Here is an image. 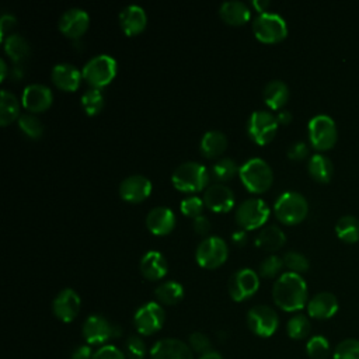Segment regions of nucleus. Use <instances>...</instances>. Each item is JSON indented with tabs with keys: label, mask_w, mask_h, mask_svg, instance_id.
Segmentation results:
<instances>
[{
	"label": "nucleus",
	"mask_w": 359,
	"mask_h": 359,
	"mask_svg": "<svg viewBox=\"0 0 359 359\" xmlns=\"http://www.w3.org/2000/svg\"><path fill=\"white\" fill-rule=\"evenodd\" d=\"M275 304L285 311H299L307 304V285L302 275L283 272L272 286Z\"/></svg>",
	"instance_id": "nucleus-1"
},
{
	"label": "nucleus",
	"mask_w": 359,
	"mask_h": 359,
	"mask_svg": "<svg viewBox=\"0 0 359 359\" xmlns=\"http://www.w3.org/2000/svg\"><path fill=\"white\" fill-rule=\"evenodd\" d=\"M210 172L198 161H184L171 174V182L175 189L187 194L198 192L209 184Z\"/></svg>",
	"instance_id": "nucleus-2"
},
{
	"label": "nucleus",
	"mask_w": 359,
	"mask_h": 359,
	"mask_svg": "<svg viewBox=\"0 0 359 359\" xmlns=\"http://www.w3.org/2000/svg\"><path fill=\"white\" fill-rule=\"evenodd\" d=\"M238 175L243 185L252 194L268 191L273 182L271 165L261 157H251L238 168Z\"/></svg>",
	"instance_id": "nucleus-3"
},
{
	"label": "nucleus",
	"mask_w": 359,
	"mask_h": 359,
	"mask_svg": "<svg viewBox=\"0 0 359 359\" xmlns=\"http://www.w3.org/2000/svg\"><path fill=\"white\" fill-rule=\"evenodd\" d=\"M275 216L283 224H297L309 213L307 199L296 191H285L278 196L273 205Z\"/></svg>",
	"instance_id": "nucleus-4"
},
{
	"label": "nucleus",
	"mask_w": 359,
	"mask_h": 359,
	"mask_svg": "<svg viewBox=\"0 0 359 359\" xmlns=\"http://www.w3.org/2000/svg\"><path fill=\"white\" fill-rule=\"evenodd\" d=\"M116 60L105 53L95 55L86 62L81 69L83 79L94 88H102L109 84L116 74Z\"/></svg>",
	"instance_id": "nucleus-5"
},
{
	"label": "nucleus",
	"mask_w": 359,
	"mask_h": 359,
	"mask_svg": "<svg viewBox=\"0 0 359 359\" xmlns=\"http://www.w3.org/2000/svg\"><path fill=\"white\" fill-rule=\"evenodd\" d=\"M252 32L255 38L264 43H276L286 38L287 24L279 14L265 11L254 18Z\"/></svg>",
	"instance_id": "nucleus-6"
},
{
	"label": "nucleus",
	"mask_w": 359,
	"mask_h": 359,
	"mask_svg": "<svg viewBox=\"0 0 359 359\" xmlns=\"http://www.w3.org/2000/svg\"><path fill=\"white\" fill-rule=\"evenodd\" d=\"M309 140L310 144L318 150L325 151L335 146L338 139V130L334 119L328 115L320 114L309 121Z\"/></svg>",
	"instance_id": "nucleus-7"
},
{
	"label": "nucleus",
	"mask_w": 359,
	"mask_h": 359,
	"mask_svg": "<svg viewBox=\"0 0 359 359\" xmlns=\"http://www.w3.org/2000/svg\"><path fill=\"white\" fill-rule=\"evenodd\" d=\"M83 338L91 345H104L107 341L119 338L122 330L101 314H91L86 318L81 327Z\"/></svg>",
	"instance_id": "nucleus-8"
},
{
	"label": "nucleus",
	"mask_w": 359,
	"mask_h": 359,
	"mask_svg": "<svg viewBox=\"0 0 359 359\" xmlns=\"http://www.w3.org/2000/svg\"><path fill=\"white\" fill-rule=\"evenodd\" d=\"M229 257V247L219 236L205 237L195 250V258L199 266L206 269L219 268Z\"/></svg>",
	"instance_id": "nucleus-9"
},
{
	"label": "nucleus",
	"mask_w": 359,
	"mask_h": 359,
	"mask_svg": "<svg viewBox=\"0 0 359 359\" xmlns=\"http://www.w3.org/2000/svg\"><path fill=\"white\" fill-rule=\"evenodd\" d=\"M234 217L243 230H255L266 223L269 208L261 198H248L238 203Z\"/></svg>",
	"instance_id": "nucleus-10"
},
{
	"label": "nucleus",
	"mask_w": 359,
	"mask_h": 359,
	"mask_svg": "<svg viewBox=\"0 0 359 359\" xmlns=\"http://www.w3.org/2000/svg\"><path fill=\"white\" fill-rule=\"evenodd\" d=\"M278 125L276 116L269 111H254L247 119V133L254 143L262 146L275 137Z\"/></svg>",
	"instance_id": "nucleus-11"
},
{
	"label": "nucleus",
	"mask_w": 359,
	"mask_h": 359,
	"mask_svg": "<svg viewBox=\"0 0 359 359\" xmlns=\"http://www.w3.org/2000/svg\"><path fill=\"white\" fill-rule=\"evenodd\" d=\"M165 321V311L163 306L157 302H147L142 304L135 316L133 324L139 334L142 335H153L154 332L160 331Z\"/></svg>",
	"instance_id": "nucleus-12"
},
{
	"label": "nucleus",
	"mask_w": 359,
	"mask_h": 359,
	"mask_svg": "<svg viewBox=\"0 0 359 359\" xmlns=\"http://www.w3.org/2000/svg\"><path fill=\"white\" fill-rule=\"evenodd\" d=\"M247 324L252 334L261 338H268L278 330L279 317L272 307L266 304H257L248 310Z\"/></svg>",
	"instance_id": "nucleus-13"
},
{
	"label": "nucleus",
	"mask_w": 359,
	"mask_h": 359,
	"mask_svg": "<svg viewBox=\"0 0 359 359\" xmlns=\"http://www.w3.org/2000/svg\"><path fill=\"white\" fill-rule=\"evenodd\" d=\"M259 287L258 273L251 268H241L236 271L227 283L229 294L234 302H243L255 294Z\"/></svg>",
	"instance_id": "nucleus-14"
},
{
	"label": "nucleus",
	"mask_w": 359,
	"mask_h": 359,
	"mask_svg": "<svg viewBox=\"0 0 359 359\" xmlns=\"http://www.w3.org/2000/svg\"><path fill=\"white\" fill-rule=\"evenodd\" d=\"M90 24V15L80 7H72L66 10L57 22V27L63 35L72 39H80L87 31Z\"/></svg>",
	"instance_id": "nucleus-15"
},
{
	"label": "nucleus",
	"mask_w": 359,
	"mask_h": 359,
	"mask_svg": "<svg viewBox=\"0 0 359 359\" xmlns=\"http://www.w3.org/2000/svg\"><path fill=\"white\" fill-rule=\"evenodd\" d=\"M151 181L142 174H132L119 184V196L130 203H139L151 194Z\"/></svg>",
	"instance_id": "nucleus-16"
},
{
	"label": "nucleus",
	"mask_w": 359,
	"mask_h": 359,
	"mask_svg": "<svg viewBox=\"0 0 359 359\" xmlns=\"http://www.w3.org/2000/svg\"><path fill=\"white\" fill-rule=\"evenodd\" d=\"M80 296L70 287L62 289L52 302L53 314L63 323H72L80 311Z\"/></svg>",
	"instance_id": "nucleus-17"
},
{
	"label": "nucleus",
	"mask_w": 359,
	"mask_h": 359,
	"mask_svg": "<svg viewBox=\"0 0 359 359\" xmlns=\"http://www.w3.org/2000/svg\"><path fill=\"white\" fill-rule=\"evenodd\" d=\"M21 101L24 108L31 114L42 112L50 107L53 101V94L48 86L41 83H32L24 88Z\"/></svg>",
	"instance_id": "nucleus-18"
},
{
	"label": "nucleus",
	"mask_w": 359,
	"mask_h": 359,
	"mask_svg": "<svg viewBox=\"0 0 359 359\" xmlns=\"http://www.w3.org/2000/svg\"><path fill=\"white\" fill-rule=\"evenodd\" d=\"M203 203L212 212L224 213V212H229L233 209L234 194L227 185H224L222 182H215L205 189Z\"/></svg>",
	"instance_id": "nucleus-19"
},
{
	"label": "nucleus",
	"mask_w": 359,
	"mask_h": 359,
	"mask_svg": "<svg viewBox=\"0 0 359 359\" xmlns=\"http://www.w3.org/2000/svg\"><path fill=\"white\" fill-rule=\"evenodd\" d=\"M150 359H194V356L188 344L177 338H164L151 346Z\"/></svg>",
	"instance_id": "nucleus-20"
},
{
	"label": "nucleus",
	"mask_w": 359,
	"mask_h": 359,
	"mask_svg": "<svg viewBox=\"0 0 359 359\" xmlns=\"http://www.w3.org/2000/svg\"><path fill=\"white\" fill-rule=\"evenodd\" d=\"M50 77L53 84L63 91H76L81 83L83 73L72 63H57L52 67Z\"/></svg>",
	"instance_id": "nucleus-21"
},
{
	"label": "nucleus",
	"mask_w": 359,
	"mask_h": 359,
	"mask_svg": "<svg viewBox=\"0 0 359 359\" xmlns=\"http://www.w3.org/2000/svg\"><path fill=\"white\" fill-rule=\"evenodd\" d=\"M147 229L156 236H165L175 226V215L167 206H154L146 216Z\"/></svg>",
	"instance_id": "nucleus-22"
},
{
	"label": "nucleus",
	"mask_w": 359,
	"mask_h": 359,
	"mask_svg": "<svg viewBox=\"0 0 359 359\" xmlns=\"http://www.w3.org/2000/svg\"><path fill=\"white\" fill-rule=\"evenodd\" d=\"M147 24V15L143 7L137 4H129L119 13V25L128 36L140 34Z\"/></svg>",
	"instance_id": "nucleus-23"
},
{
	"label": "nucleus",
	"mask_w": 359,
	"mask_h": 359,
	"mask_svg": "<svg viewBox=\"0 0 359 359\" xmlns=\"http://www.w3.org/2000/svg\"><path fill=\"white\" fill-rule=\"evenodd\" d=\"M338 311V300L330 292H320L307 302V313L311 318L327 320Z\"/></svg>",
	"instance_id": "nucleus-24"
},
{
	"label": "nucleus",
	"mask_w": 359,
	"mask_h": 359,
	"mask_svg": "<svg viewBox=\"0 0 359 359\" xmlns=\"http://www.w3.org/2000/svg\"><path fill=\"white\" fill-rule=\"evenodd\" d=\"M140 272L149 280H158L165 276L168 264L160 251H147L140 259Z\"/></svg>",
	"instance_id": "nucleus-25"
},
{
	"label": "nucleus",
	"mask_w": 359,
	"mask_h": 359,
	"mask_svg": "<svg viewBox=\"0 0 359 359\" xmlns=\"http://www.w3.org/2000/svg\"><path fill=\"white\" fill-rule=\"evenodd\" d=\"M219 15L229 25H243L250 20L251 11L241 0H227L220 4Z\"/></svg>",
	"instance_id": "nucleus-26"
},
{
	"label": "nucleus",
	"mask_w": 359,
	"mask_h": 359,
	"mask_svg": "<svg viewBox=\"0 0 359 359\" xmlns=\"http://www.w3.org/2000/svg\"><path fill=\"white\" fill-rule=\"evenodd\" d=\"M262 95L269 108L280 111L289 100V87L282 80H271L265 84Z\"/></svg>",
	"instance_id": "nucleus-27"
},
{
	"label": "nucleus",
	"mask_w": 359,
	"mask_h": 359,
	"mask_svg": "<svg viewBox=\"0 0 359 359\" xmlns=\"http://www.w3.org/2000/svg\"><path fill=\"white\" fill-rule=\"evenodd\" d=\"M227 147V137L219 129H210L201 139V151L206 158L219 157Z\"/></svg>",
	"instance_id": "nucleus-28"
},
{
	"label": "nucleus",
	"mask_w": 359,
	"mask_h": 359,
	"mask_svg": "<svg viewBox=\"0 0 359 359\" xmlns=\"http://www.w3.org/2000/svg\"><path fill=\"white\" fill-rule=\"evenodd\" d=\"M286 243V236L276 224H268L255 237V245L265 251H276Z\"/></svg>",
	"instance_id": "nucleus-29"
},
{
	"label": "nucleus",
	"mask_w": 359,
	"mask_h": 359,
	"mask_svg": "<svg viewBox=\"0 0 359 359\" xmlns=\"http://www.w3.org/2000/svg\"><path fill=\"white\" fill-rule=\"evenodd\" d=\"M3 42H4V50L7 56L17 65L22 63L31 53L29 42L21 34L13 32Z\"/></svg>",
	"instance_id": "nucleus-30"
},
{
	"label": "nucleus",
	"mask_w": 359,
	"mask_h": 359,
	"mask_svg": "<svg viewBox=\"0 0 359 359\" xmlns=\"http://www.w3.org/2000/svg\"><path fill=\"white\" fill-rule=\"evenodd\" d=\"M307 171L310 174V177L317 181V182H321V184H325L331 180L332 177V172H334V164L332 161L321 154V153H317V154H313L310 158H309V163H307Z\"/></svg>",
	"instance_id": "nucleus-31"
},
{
	"label": "nucleus",
	"mask_w": 359,
	"mask_h": 359,
	"mask_svg": "<svg viewBox=\"0 0 359 359\" xmlns=\"http://www.w3.org/2000/svg\"><path fill=\"white\" fill-rule=\"evenodd\" d=\"M154 296L158 303L165 306H174L182 300L184 287L177 280H165L154 289Z\"/></svg>",
	"instance_id": "nucleus-32"
},
{
	"label": "nucleus",
	"mask_w": 359,
	"mask_h": 359,
	"mask_svg": "<svg viewBox=\"0 0 359 359\" xmlns=\"http://www.w3.org/2000/svg\"><path fill=\"white\" fill-rule=\"evenodd\" d=\"M20 102L17 97L8 90L0 91V123L1 126L10 125L20 118Z\"/></svg>",
	"instance_id": "nucleus-33"
},
{
	"label": "nucleus",
	"mask_w": 359,
	"mask_h": 359,
	"mask_svg": "<svg viewBox=\"0 0 359 359\" xmlns=\"http://www.w3.org/2000/svg\"><path fill=\"white\" fill-rule=\"evenodd\" d=\"M335 233L337 237L344 243H356L359 240V220L351 215L339 217L335 224Z\"/></svg>",
	"instance_id": "nucleus-34"
},
{
	"label": "nucleus",
	"mask_w": 359,
	"mask_h": 359,
	"mask_svg": "<svg viewBox=\"0 0 359 359\" xmlns=\"http://www.w3.org/2000/svg\"><path fill=\"white\" fill-rule=\"evenodd\" d=\"M237 163L230 157H220L216 160L210 168V175L216 180V182L224 184L226 181L231 180L234 174L238 171Z\"/></svg>",
	"instance_id": "nucleus-35"
},
{
	"label": "nucleus",
	"mask_w": 359,
	"mask_h": 359,
	"mask_svg": "<svg viewBox=\"0 0 359 359\" xmlns=\"http://www.w3.org/2000/svg\"><path fill=\"white\" fill-rule=\"evenodd\" d=\"M17 123L20 130L29 139H39L43 135V123L35 114H21Z\"/></svg>",
	"instance_id": "nucleus-36"
},
{
	"label": "nucleus",
	"mask_w": 359,
	"mask_h": 359,
	"mask_svg": "<svg viewBox=\"0 0 359 359\" xmlns=\"http://www.w3.org/2000/svg\"><path fill=\"white\" fill-rule=\"evenodd\" d=\"M81 107L84 112L90 116L97 115L104 108V95L101 93V88H88L81 95Z\"/></svg>",
	"instance_id": "nucleus-37"
},
{
	"label": "nucleus",
	"mask_w": 359,
	"mask_h": 359,
	"mask_svg": "<svg viewBox=\"0 0 359 359\" xmlns=\"http://www.w3.org/2000/svg\"><path fill=\"white\" fill-rule=\"evenodd\" d=\"M310 320L304 314L293 316L286 324V332L292 339H304L310 334Z\"/></svg>",
	"instance_id": "nucleus-38"
},
{
	"label": "nucleus",
	"mask_w": 359,
	"mask_h": 359,
	"mask_svg": "<svg viewBox=\"0 0 359 359\" xmlns=\"http://www.w3.org/2000/svg\"><path fill=\"white\" fill-rule=\"evenodd\" d=\"M306 352L311 359H327L330 356V342L323 335H314L307 341Z\"/></svg>",
	"instance_id": "nucleus-39"
},
{
	"label": "nucleus",
	"mask_w": 359,
	"mask_h": 359,
	"mask_svg": "<svg viewBox=\"0 0 359 359\" xmlns=\"http://www.w3.org/2000/svg\"><path fill=\"white\" fill-rule=\"evenodd\" d=\"M332 359H359V339L348 338L341 341L334 349Z\"/></svg>",
	"instance_id": "nucleus-40"
},
{
	"label": "nucleus",
	"mask_w": 359,
	"mask_h": 359,
	"mask_svg": "<svg viewBox=\"0 0 359 359\" xmlns=\"http://www.w3.org/2000/svg\"><path fill=\"white\" fill-rule=\"evenodd\" d=\"M283 264L287 269H290V272H294L299 275L306 272L310 266V262L306 258V255L299 251H287L283 255Z\"/></svg>",
	"instance_id": "nucleus-41"
},
{
	"label": "nucleus",
	"mask_w": 359,
	"mask_h": 359,
	"mask_svg": "<svg viewBox=\"0 0 359 359\" xmlns=\"http://www.w3.org/2000/svg\"><path fill=\"white\" fill-rule=\"evenodd\" d=\"M283 258L275 255V254H271L268 257H265L259 265H258V273L264 278H273L276 276L280 269L283 268Z\"/></svg>",
	"instance_id": "nucleus-42"
},
{
	"label": "nucleus",
	"mask_w": 359,
	"mask_h": 359,
	"mask_svg": "<svg viewBox=\"0 0 359 359\" xmlns=\"http://www.w3.org/2000/svg\"><path fill=\"white\" fill-rule=\"evenodd\" d=\"M203 198H199L196 195H191V196H187L181 201L180 203V209L182 212L184 216L187 217H198L202 215V210H203Z\"/></svg>",
	"instance_id": "nucleus-43"
},
{
	"label": "nucleus",
	"mask_w": 359,
	"mask_h": 359,
	"mask_svg": "<svg viewBox=\"0 0 359 359\" xmlns=\"http://www.w3.org/2000/svg\"><path fill=\"white\" fill-rule=\"evenodd\" d=\"M125 351L129 359H143L146 356V345L139 335H129L126 338Z\"/></svg>",
	"instance_id": "nucleus-44"
},
{
	"label": "nucleus",
	"mask_w": 359,
	"mask_h": 359,
	"mask_svg": "<svg viewBox=\"0 0 359 359\" xmlns=\"http://www.w3.org/2000/svg\"><path fill=\"white\" fill-rule=\"evenodd\" d=\"M189 348L194 351V352H198L201 355L206 353L210 351V339L206 334L201 332V331H195L189 335Z\"/></svg>",
	"instance_id": "nucleus-45"
},
{
	"label": "nucleus",
	"mask_w": 359,
	"mask_h": 359,
	"mask_svg": "<svg viewBox=\"0 0 359 359\" xmlns=\"http://www.w3.org/2000/svg\"><path fill=\"white\" fill-rule=\"evenodd\" d=\"M94 359H126L123 352L114 345H102L95 353Z\"/></svg>",
	"instance_id": "nucleus-46"
},
{
	"label": "nucleus",
	"mask_w": 359,
	"mask_h": 359,
	"mask_svg": "<svg viewBox=\"0 0 359 359\" xmlns=\"http://www.w3.org/2000/svg\"><path fill=\"white\" fill-rule=\"evenodd\" d=\"M309 156V147L304 142H294L287 149V157L294 161H302Z\"/></svg>",
	"instance_id": "nucleus-47"
},
{
	"label": "nucleus",
	"mask_w": 359,
	"mask_h": 359,
	"mask_svg": "<svg viewBox=\"0 0 359 359\" xmlns=\"http://www.w3.org/2000/svg\"><path fill=\"white\" fill-rule=\"evenodd\" d=\"M17 25V18L11 13H3L0 18V36L1 41H4L11 32V29Z\"/></svg>",
	"instance_id": "nucleus-48"
},
{
	"label": "nucleus",
	"mask_w": 359,
	"mask_h": 359,
	"mask_svg": "<svg viewBox=\"0 0 359 359\" xmlns=\"http://www.w3.org/2000/svg\"><path fill=\"white\" fill-rule=\"evenodd\" d=\"M192 227H194V230H195L198 234L206 236V234L209 233V230H210V222H209V219H208L205 215H201V216H198V217L194 219Z\"/></svg>",
	"instance_id": "nucleus-49"
},
{
	"label": "nucleus",
	"mask_w": 359,
	"mask_h": 359,
	"mask_svg": "<svg viewBox=\"0 0 359 359\" xmlns=\"http://www.w3.org/2000/svg\"><path fill=\"white\" fill-rule=\"evenodd\" d=\"M94 353L90 345H80L72 352L70 359H94Z\"/></svg>",
	"instance_id": "nucleus-50"
},
{
	"label": "nucleus",
	"mask_w": 359,
	"mask_h": 359,
	"mask_svg": "<svg viewBox=\"0 0 359 359\" xmlns=\"http://www.w3.org/2000/svg\"><path fill=\"white\" fill-rule=\"evenodd\" d=\"M293 116H292V112L290 111H286V109H280L278 114H276V121L279 125H289L292 122Z\"/></svg>",
	"instance_id": "nucleus-51"
},
{
	"label": "nucleus",
	"mask_w": 359,
	"mask_h": 359,
	"mask_svg": "<svg viewBox=\"0 0 359 359\" xmlns=\"http://www.w3.org/2000/svg\"><path fill=\"white\" fill-rule=\"evenodd\" d=\"M231 240H233L234 244L243 247L248 241V236H247V233L244 230H238V231H234L231 234Z\"/></svg>",
	"instance_id": "nucleus-52"
},
{
	"label": "nucleus",
	"mask_w": 359,
	"mask_h": 359,
	"mask_svg": "<svg viewBox=\"0 0 359 359\" xmlns=\"http://www.w3.org/2000/svg\"><path fill=\"white\" fill-rule=\"evenodd\" d=\"M251 4H252V7L258 11V14L265 13L266 8L269 7V1H268V0H252Z\"/></svg>",
	"instance_id": "nucleus-53"
},
{
	"label": "nucleus",
	"mask_w": 359,
	"mask_h": 359,
	"mask_svg": "<svg viewBox=\"0 0 359 359\" xmlns=\"http://www.w3.org/2000/svg\"><path fill=\"white\" fill-rule=\"evenodd\" d=\"M199 359H223V356L216 351H209V352L201 355Z\"/></svg>",
	"instance_id": "nucleus-54"
},
{
	"label": "nucleus",
	"mask_w": 359,
	"mask_h": 359,
	"mask_svg": "<svg viewBox=\"0 0 359 359\" xmlns=\"http://www.w3.org/2000/svg\"><path fill=\"white\" fill-rule=\"evenodd\" d=\"M0 70H1V76H0V80L3 81L4 79H6V76H7V63H6V60L1 57L0 59Z\"/></svg>",
	"instance_id": "nucleus-55"
}]
</instances>
